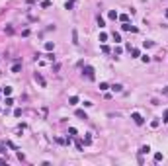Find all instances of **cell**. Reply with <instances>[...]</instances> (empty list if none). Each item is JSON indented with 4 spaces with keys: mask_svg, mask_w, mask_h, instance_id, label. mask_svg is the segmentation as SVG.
<instances>
[{
    "mask_svg": "<svg viewBox=\"0 0 168 166\" xmlns=\"http://www.w3.org/2000/svg\"><path fill=\"white\" fill-rule=\"evenodd\" d=\"M76 117H80V119H88V117H86V113H84L82 110H76Z\"/></svg>",
    "mask_w": 168,
    "mask_h": 166,
    "instance_id": "8992f818",
    "label": "cell"
},
{
    "mask_svg": "<svg viewBox=\"0 0 168 166\" xmlns=\"http://www.w3.org/2000/svg\"><path fill=\"white\" fill-rule=\"evenodd\" d=\"M65 8H67V10H72V2H70V0H68V2L65 4Z\"/></svg>",
    "mask_w": 168,
    "mask_h": 166,
    "instance_id": "484cf974",
    "label": "cell"
},
{
    "mask_svg": "<svg viewBox=\"0 0 168 166\" xmlns=\"http://www.w3.org/2000/svg\"><path fill=\"white\" fill-rule=\"evenodd\" d=\"M6 105H14V100L12 98H6Z\"/></svg>",
    "mask_w": 168,
    "mask_h": 166,
    "instance_id": "4316f807",
    "label": "cell"
},
{
    "mask_svg": "<svg viewBox=\"0 0 168 166\" xmlns=\"http://www.w3.org/2000/svg\"><path fill=\"white\" fill-rule=\"evenodd\" d=\"M131 119H133V121H135L137 125H143V123H145L143 115H141V113H137V111H133V113H131Z\"/></svg>",
    "mask_w": 168,
    "mask_h": 166,
    "instance_id": "6da1fadb",
    "label": "cell"
},
{
    "mask_svg": "<svg viewBox=\"0 0 168 166\" xmlns=\"http://www.w3.org/2000/svg\"><path fill=\"white\" fill-rule=\"evenodd\" d=\"M72 43H74V45L78 43V33H76V31H72Z\"/></svg>",
    "mask_w": 168,
    "mask_h": 166,
    "instance_id": "e0dca14e",
    "label": "cell"
},
{
    "mask_svg": "<svg viewBox=\"0 0 168 166\" xmlns=\"http://www.w3.org/2000/svg\"><path fill=\"white\" fill-rule=\"evenodd\" d=\"M112 37H113V41H115V43H119V41H121V35H119V33H115V31H113V35H112Z\"/></svg>",
    "mask_w": 168,
    "mask_h": 166,
    "instance_id": "7c38bea8",
    "label": "cell"
},
{
    "mask_svg": "<svg viewBox=\"0 0 168 166\" xmlns=\"http://www.w3.org/2000/svg\"><path fill=\"white\" fill-rule=\"evenodd\" d=\"M162 94H168V86H164V88H162Z\"/></svg>",
    "mask_w": 168,
    "mask_h": 166,
    "instance_id": "f1b7e54d",
    "label": "cell"
},
{
    "mask_svg": "<svg viewBox=\"0 0 168 166\" xmlns=\"http://www.w3.org/2000/svg\"><path fill=\"white\" fill-rule=\"evenodd\" d=\"M149 153H150V147H149V145H143V147L139 148V154H149Z\"/></svg>",
    "mask_w": 168,
    "mask_h": 166,
    "instance_id": "3957f363",
    "label": "cell"
},
{
    "mask_svg": "<svg viewBox=\"0 0 168 166\" xmlns=\"http://www.w3.org/2000/svg\"><path fill=\"white\" fill-rule=\"evenodd\" d=\"M68 102H70L72 105H74V104H78V96H70V100H68Z\"/></svg>",
    "mask_w": 168,
    "mask_h": 166,
    "instance_id": "d6986e66",
    "label": "cell"
},
{
    "mask_svg": "<svg viewBox=\"0 0 168 166\" xmlns=\"http://www.w3.org/2000/svg\"><path fill=\"white\" fill-rule=\"evenodd\" d=\"M131 55H133V59H137L141 53H139V49H131Z\"/></svg>",
    "mask_w": 168,
    "mask_h": 166,
    "instance_id": "ac0fdd59",
    "label": "cell"
},
{
    "mask_svg": "<svg viewBox=\"0 0 168 166\" xmlns=\"http://www.w3.org/2000/svg\"><path fill=\"white\" fill-rule=\"evenodd\" d=\"M98 25H100V27H104V25H106V22H104V18H102V16H98Z\"/></svg>",
    "mask_w": 168,
    "mask_h": 166,
    "instance_id": "ffe728a7",
    "label": "cell"
},
{
    "mask_svg": "<svg viewBox=\"0 0 168 166\" xmlns=\"http://www.w3.org/2000/svg\"><path fill=\"white\" fill-rule=\"evenodd\" d=\"M155 160H156V162H160V160H162V154H160V153H156V154H155Z\"/></svg>",
    "mask_w": 168,
    "mask_h": 166,
    "instance_id": "603a6c76",
    "label": "cell"
},
{
    "mask_svg": "<svg viewBox=\"0 0 168 166\" xmlns=\"http://www.w3.org/2000/svg\"><path fill=\"white\" fill-rule=\"evenodd\" d=\"M108 88H110V84H108V82H100V90H104V92H106Z\"/></svg>",
    "mask_w": 168,
    "mask_h": 166,
    "instance_id": "30bf717a",
    "label": "cell"
},
{
    "mask_svg": "<svg viewBox=\"0 0 168 166\" xmlns=\"http://www.w3.org/2000/svg\"><path fill=\"white\" fill-rule=\"evenodd\" d=\"M45 57H47V59H49V61H55V55H53V53H47V55H45Z\"/></svg>",
    "mask_w": 168,
    "mask_h": 166,
    "instance_id": "d4e9b609",
    "label": "cell"
},
{
    "mask_svg": "<svg viewBox=\"0 0 168 166\" xmlns=\"http://www.w3.org/2000/svg\"><path fill=\"white\" fill-rule=\"evenodd\" d=\"M117 18L123 22V24H127V18H129V16H127V14H121V16H117Z\"/></svg>",
    "mask_w": 168,
    "mask_h": 166,
    "instance_id": "5bb4252c",
    "label": "cell"
},
{
    "mask_svg": "<svg viewBox=\"0 0 168 166\" xmlns=\"http://www.w3.org/2000/svg\"><path fill=\"white\" fill-rule=\"evenodd\" d=\"M41 8H51V2H49V0H43V2H41Z\"/></svg>",
    "mask_w": 168,
    "mask_h": 166,
    "instance_id": "4fadbf2b",
    "label": "cell"
},
{
    "mask_svg": "<svg viewBox=\"0 0 168 166\" xmlns=\"http://www.w3.org/2000/svg\"><path fill=\"white\" fill-rule=\"evenodd\" d=\"M35 80H37V82H39L41 86H45V80H43V76H41L39 72H35Z\"/></svg>",
    "mask_w": 168,
    "mask_h": 166,
    "instance_id": "5b68a950",
    "label": "cell"
},
{
    "mask_svg": "<svg viewBox=\"0 0 168 166\" xmlns=\"http://www.w3.org/2000/svg\"><path fill=\"white\" fill-rule=\"evenodd\" d=\"M166 18H168V10H166Z\"/></svg>",
    "mask_w": 168,
    "mask_h": 166,
    "instance_id": "f546056e",
    "label": "cell"
},
{
    "mask_svg": "<svg viewBox=\"0 0 168 166\" xmlns=\"http://www.w3.org/2000/svg\"><path fill=\"white\" fill-rule=\"evenodd\" d=\"M112 90H113V92H121V90H123V86H121V84H113Z\"/></svg>",
    "mask_w": 168,
    "mask_h": 166,
    "instance_id": "9c48e42d",
    "label": "cell"
},
{
    "mask_svg": "<svg viewBox=\"0 0 168 166\" xmlns=\"http://www.w3.org/2000/svg\"><path fill=\"white\" fill-rule=\"evenodd\" d=\"M162 121H166V123H168V110L164 111V117H162Z\"/></svg>",
    "mask_w": 168,
    "mask_h": 166,
    "instance_id": "83f0119b",
    "label": "cell"
},
{
    "mask_svg": "<svg viewBox=\"0 0 168 166\" xmlns=\"http://www.w3.org/2000/svg\"><path fill=\"white\" fill-rule=\"evenodd\" d=\"M108 16H110L112 20H117V16H119V14H117L115 10H110V14H108Z\"/></svg>",
    "mask_w": 168,
    "mask_h": 166,
    "instance_id": "ba28073f",
    "label": "cell"
},
{
    "mask_svg": "<svg viewBox=\"0 0 168 166\" xmlns=\"http://www.w3.org/2000/svg\"><path fill=\"white\" fill-rule=\"evenodd\" d=\"M84 143H86V145H90V143H92V137H90V133L86 135V139H84Z\"/></svg>",
    "mask_w": 168,
    "mask_h": 166,
    "instance_id": "44dd1931",
    "label": "cell"
},
{
    "mask_svg": "<svg viewBox=\"0 0 168 166\" xmlns=\"http://www.w3.org/2000/svg\"><path fill=\"white\" fill-rule=\"evenodd\" d=\"M45 49H47V51H53V49H55V43L47 41V43H45Z\"/></svg>",
    "mask_w": 168,
    "mask_h": 166,
    "instance_id": "52a82bcc",
    "label": "cell"
},
{
    "mask_svg": "<svg viewBox=\"0 0 168 166\" xmlns=\"http://www.w3.org/2000/svg\"><path fill=\"white\" fill-rule=\"evenodd\" d=\"M84 74H86V78L94 80V68L90 67V65H86V67H84Z\"/></svg>",
    "mask_w": 168,
    "mask_h": 166,
    "instance_id": "7a4b0ae2",
    "label": "cell"
},
{
    "mask_svg": "<svg viewBox=\"0 0 168 166\" xmlns=\"http://www.w3.org/2000/svg\"><path fill=\"white\" fill-rule=\"evenodd\" d=\"M14 115L20 117V115H22V110H20V108H16V110H14Z\"/></svg>",
    "mask_w": 168,
    "mask_h": 166,
    "instance_id": "7402d4cb",
    "label": "cell"
},
{
    "mask_svg": "<svg viewBox=\"0 0 168 166\" xmlns=\"http://www.w3.org/2000/svg\"><path fill=\"white\" fill-rule=\"evenodd\" d=\"M4 31L10 35V33H14V27H12V25H6V27H4Z\"/></svg>",
    "mask_w": 168,
    "mask_h": 166,
    "instance_id": "2e32d148",
    "label": "cell"
},
{
    "mask_svg": "<svg viewBox=\"0 0 168 166\" xmlns=\"http://www.w3.org/2000/svg\"><path fill=\"white\" fill-rule=\"evenodd\" d=\"M143 45H145V47H147V49H149V47H152V45H155V43H152V41H145V43H143Z\"/></svg>",
    "mask_w": 168,
    "mask_h": 166,
    "instance_id": "cb8c5ba5",
    "label": "cell"
},
{
    "mask_svg": "<svg viewBox=\"0 0 168 166\" xmlns=\"http://www.w3.org/2000/svg\"><path fill=\"white\" fill-rule=\"evenodd\" d=\"M158 125H160V121H158V119H152V121H150V127H155V129H156Z\"/></svg>",
    "mask_w": 168,
    "mask_h": 166,
    "instance_id": "9a60e30c",
    "label": "cell"
},
{
    "mask_svg": "<svg viewBox=\"0 0 168 166\" xmlns=\"http://www.w3.org/2000/svg\"><path fill=\"white\" fill-rule=\"evenodd\" d=\"M20 70H22V63L18 61L16 65H14V67H12V72H20Z\"/></svg>",
    "mask_w": 168,
    "mask_h": 166,
    "instance_id": "277c9868",
    "label": "cell"
},
{
    "mask_svg": "<svg viewBox=\"0 0 168 166\" xmlns=\"http://www.w3.org/2000/svg\"><path fill=\"white\" fill-rule=\"evenodd\" d=\"M2 92H4V96H10V94H12V88L6 86V88H2Z\"/></svg>",
    "mask_w": 168,
    "mask_h": 166,
    "instance_id": "8fae6325",
    "label": "cell"
}]
</instances>
